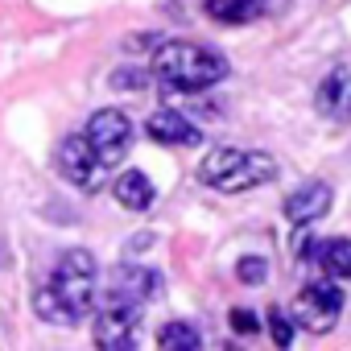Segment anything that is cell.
<instances>
[{"instance_id":"cell-1","label":"cell","mask_w":351,"mask_h":351,"mask_svg":"<svg viewBox=\"0 0 351 351\" xmlns=\"http://www.w3.org/2000/svg\"><path fill=\"white\" fill-rule=\"evenodd\" d=\"M95 285H99L95 256L71 248L58 256L54 273L34 289V314L50 326H79L87 314H95Z\"/></svg>"},{"instance_id":"cell-2","label":"cell","mask_w":351,"mask_h":351,"mask_svg":"<svg viewBox=\"0 0 351 351\" xmlns=\"http://www.w3.org/2000/svg\"><path fill=\"white\" fill-rule=\"evenodd\" d=\"M153 75L165 91H207L232 75V62L199 42H161L153 54Z\"/></svg>"},{"instance_id":"cell-3","label":"cell","mask_w":351,"mask_h":351,"mask_svg":"<svg viewBox=\"0 0 351 351\" xmlns=\"http://www.w3.org/2000/svg\"><path fill=\"white\" fill-rule=\"evenodd\" d=\"M273 178H277V157H269L265 149L219 145L199 165V182H207L219 195H244V191H256V186H265Z\"/></svg>"},{"instance_id":"cell-4","label":"cell","mask_w":351,"mask_h":351,"mask_svg":"<svg viewBox=\"0 0 351 351\" xmlns=\"http://www.w3.org/2000/svg\"><path fill=\"white\" fill-rule=\"evenodd\" d=\"M339 314H343V289L335 281H326V277H314V281H306L298 289L289 318L310 335H326L339 322Z\"/></svg>"},{"instance_id":"cell-5","label":"cell","mask_w":351,"mask_h":351,"mask_svg":"<svg viewBox=\"0 0 351 351\" xmlns=\"http://www.w3.org/2000/svg\"><path fill=\"white\" fill-rule=\"evenodd\" d=\"M83 141L91 145L95 161H99L104 169H112V165H120V161L128 157V145H132V120H128L120 108H99V112L87 120Z\"/></svg>"},{"instance_id":"cell-6","label":"cell","mask_w":351,"mask_h":351,"mask_svg":"<svg viewBox=\"0 0 351 351\" xmlns=\"http://www.w3.org/2000/svg\"><path fill=\"white\" fill-rule=\"evenodd\" d=\"M136 326H141V306L112 302L95 310V351H136Z\"/></svg>"},{"instance_id":"cell-7","label":"cell","mask_w":351,"mask_h":351,"mask_svg":"<svg viewBox=\"0 0 351 351\" xmlns=\"http://www.w3.org/2000/svg\"><path fill=\"white\" fill-rule=\"evenodd\" d=\"M58 169L71 178V186H79L83 195H99L104 191V165L95 161V153H91V145L83 141V132H71V136H62V145H58Z\"/></svg>"},{"instance_id":"cell-8","label":"cell","mask_w":351,"mask_h":351,"mask_svg":"<svg viewBox=\"0 0 351 351\" xmlns=\"http://www.w3.org/2000/svg\"><path fill=\"white\" fill-rule=\"evenodd\" d=\"M161 273L157 269H145V265H116L112 277H108V293L112 302H128V306H145L149 298L161 293Z\"/></svg>"},{"instance_id":"cell-9","label":"cell","mask_w":351,"mask_h":351,"mask_svg":"<svg viewBox=\"0 0 351 351\" xmlns=\"http://www.w3.org/2000/svg\"><path fill=\"white\" fill-rule=\"evenodd\" d=\"M330 203H335L330 182H322V178L302 182V186L285 199V219H289V223H298V228H310L314 219H322V215L330 211Z\"/></svg>"},{"instance_id":"cell-10","label":"cell","mask_w":351,"mask_h":351,"mask_svg":"<svg viewBox=\"0 0 351 351\" xmlns=\"http://www.w3.org/2000/svg\"><path fill=\"white\" fill-rule=\"evenodd\" d=\"M145 132H149L157 145H182V149L203 145V128H199V124H191L182 112H169V108L153 112V116L145 120Z\"/></svg>"},{"instance_id":"cell-11","label":"cell","mask_w":351,"mask_h":351,"mask_svg":"<svg viewBox=\"0 0 351 351\" xmlns=\"http://www.w3.org/2000/svg\"><path fill=\"white\" fill-rule=\"evenodd\" d=\"M112 191H116V203H120L124 211H149L153 199H157V191H153V182H149V173H141V169H124Z\"/></svg>"},{"instance_id":"cell-12","label":"cell","mask_w":351,"mask_h":351,"mask_svg":"<svg viewBox=\"0 0 351 351\" xmlns=\"http://www.w3.org/2000/svg\"><path fill=\"white\" fill-rule=\"evenodd\" d=\"M269 9V0H207V13L223 25H248Z\"/></svg>"},{"instance_id":"cell-13","label":"cell","mask_w":351,"mask_h":351,"mask_svg":"<svg viewBox=\"0 0 351 351\" xmlns=\"http://www.w3.org/2000/svg\"><path fill=\"white\" fill-rule=\"evenodd\" d=\"M318 261H322V273H326V281H343V277H351V240L347 236H339V240H326L322 244V252H318Z\"/></svg>"},{"instance_id":"cell-14","label":"cell","mask_w":351,"mask_h":351,"mask_svg":"<svg viewBox=\"0 0 351 351\" xmlns=\"http://www.w3.org/2000/svg\"><path fill=\"white\" fill-rule=\"evenodd\" d=\"M157 343H161V351H203L199 330H195L191 322H182V318L165 322V326H161V335H157Z\"/></svg>"},{"instance_id":"cell-15","label":"cell","mask_w":351,"mask_h":351,"mask_svg":"<svg viewBox=\"0 0 351 351\" xmlns=\"http://www.w3.org/2000/svg\"><path fill=\"white\" fill-rule=\"evenodd\" d=\"M343 91H347V71L335 66V71L322 79V87H318V112H335L339 99H343Z\"/></svg>"},{"instance_id":"cell-16","label":"cell","mask_w":351,"mask_h":351,"mask_svg":"<svg viewBox=\"0 0 351 351\" xmlns=\"http://www.w3.org/2000/svg\"><path fill=\"white\" fill-rule=\"evenodd\" d=\"M269 330H273V343L281 351H289V343H293V318L281 306H269Z\"/></svg>"},{"instance_id":"cell-17","label":"cell","mask_w":351,"mask_h":351,"mask_svg":"<svg viewBox=\"0 0 351 351\" xmlns=\"http://www.w3.org/2000/svg\"><path fill=\"white\" fill-rule=\"evenodd\" d=\"M236 277H240L244 285H261V281L269 277V261H265V256H240V261H236Z\"/></svg>"},{"instance_id":"cell-18","label":"cell","mask_w":351,"mask_h":351,"mask_svg":"<svg viewBox=\"0 0 351 351\" xmlns=\"http://www.w3.org/2000/svg\"><path fill=\"white\" fill-rule=\"evenodd\" d=\"M256 326H261V318H256L252 310H244V306H236V310H232V330H240V335H252Z\"/></svg>"},{"instance_id":"cell-19","label":"cell","mask_w":351,"mask_h":351,"mask_svg":"<svg viewBox=\"0 0 351 351\" xmlns=\"http://www.w3.org/2000/svg\"><path fill=\"white\" fill-rule=\"evenodd\" d=\"M310 252H314V236H310V232H298V240H293V256L306 261Z\"/></svg>"}]
</instances>
